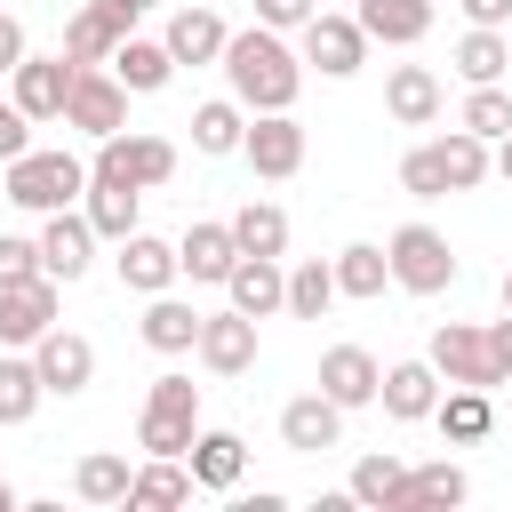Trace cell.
I'll use <instances>...</instances> for the list:
<instances>
[{
  "instance_id": "3",
  "label": "cell",
  "mask_w": 512,
  "mask_h": 512,
  "mask_svg": "<svg viewBox=\"0 0 512 512\" xmlns=\"http://www.w3.org/2000/svg\"><path fill=\"white\" fill-rule=\"evenodd\" d=\"M96 184H128V192H152L176 176V144L168 136H144V128H112L96 136V160H88Z\"/></svg>"
},
{
  "instance_id": "2",
  "label": "cell",
  "mask_w": 512,
  "mask_h": 512,
  "mask_svg": "<svg viewBox=\"0 0 512 512\" xmlns=\"http://www.w3.org/2000/svg\"><path fill=\"white\" fill-rule=\"evenodd\" d=\"M192 432H200V384L192 376H152V392H144V416H136V448L144 456H184L192 448Z\"/></svg>"
},
{
  "instance_id": "40",
  "label": "cell",
  "mask_w": 512,
  "mask_h": 512,
  "mask_svg": "<svg viewBox=\"0 0 512 512\" xmlns=\"http://www.w3.org/2000/svg\"><path fill=\"white\" fill-rule=\"evenodd\" d=\"M456 128H472L480 144H496V136H512V88H496V80H480V88L464 96V112H456Z\"/></svg>"
},
{
  "instance_id": "42",
  "label": "cell",
  "mask_w": 512,
  "mask_h": 512,
  "mask_svg": "<svg viewBox=\"0 0 512 512\" xmlns=\"http://www.w3.org/2000/svg\"><path fill=\"white\" fill-rule=\"evenodd\" d=\"M400 192H408V200H448V176H440L432 144H416V152L400 160Z\"/></svg>"
},
{
  "instance_id": "16",
  "label": "cell",
  "mask_w": 512,
  "mask_h": 512,
  "mask_svg": "<svg viewBox=\"0 0 512 512\" xmlns=\"http://www.w3.org/2000/svg\"><path fill=\"white\" fill-rule=\"evenodd\" d=\"M376 400H384L392 424H424L432 400H440V368H432V360H392V368L376 376Z\"/></svg>"
},
{
  "instance_id": "35",
  "label": "cell",
  "mask_w": 512,
  "mask_h": 512,
  "mask_svg": "<svg viewBox=\"0 0 512 512\" xmlns=\"http://www.w3.org/2000/svg\"><path fill=\"white\" fill-rule=\"evenodd\" d=\"M344 488H352V504H376V512H400V488H408V464H400L392 448H384V456H360Z\"/></svg>"
},
{
  "instance_id": "41",
  "label": "cell",
  "mask_w": 512,
  "mask_h": 512,
  "mask_svg": "<svg viewBox=\"0 0 512 512\" xmlns=\"http://www.w3.org/2000/svg\"><path fill=\"white\" fill-rule=\"evenodd\" d=\"M328 304H336V272H328L320 256L288 264V312H296V320H320Z\"/></svg>"
},
{
  "instance_id": "15",
  "label": "cell",
  "mask_w": 512,
  "mask_h": 512,
  "mask_svg": "<svg viewBox=\"0 0 512 512\" xmlns=\"http://www.w3.org/2000/svg\"><path fill=\"white\" fill-rule=\"evenodd\" d=\"M88 256H96L88 216H80V208H48V224H40V272H48V280H80Z\"/></svg>"
},
{
  "instance_id": "30",
  "label": "cell",
  "mask_w": 512,
  "mask_h": 512,
  "mask_svg": "<svg viewBox=\"0 0 512 512\" xmlns=\"http://www.w3.org/2000/svg\"><path fill=\"white\" fill-rule=\"evenodd\" d=\"M128 480H136V464L112 456V448H88V456L72 464V496H80V504H128Z\"/></svg>"
},
{
  "instance_id": "44",
  "label": "cell",
  "mask_w": 512,
  "mask_h": 512,
  "mask_svg": "<svg viewBox=\"0 0 512 512\" xmlns=\"http://www.w3.org/2000/svg\"><path fill=\"white\" fill-rule=\"evenodd\" d=\"M312 8H320V0H256V24H272V32H296Z\"/></svg>"
},
{
  "instance_id": "48",
  "label": "cell",
  "mask_w": 512,
  "mask_h": 512,
  "mask_svg": "<svg viewBox=\"0 0 512 512\" xmlns=\"http://www.w3.org/2000/svg\"><path fill=\"white\" fill-rule=\"evenodd\" d=\"M488 352H496V368H504V384H512V312L488 328Z\"/></svg>"
},
{
  "instance_id": "47",
  "label": "cell",
  "mask_w": 512,
  "mask_h": 512,
  "mask_svg": "<svg viewBox=\"0 0 512 512\" xmlns=\"http://www.w3.org/2000/svg\"><path fill=\"white\" fill-rule=\"evenodd\" d=\"M16 64H24V24L0 16V72H16Z\"/></svg>"
},
{
  "instance_id": "24",
  "label": "cell",
  "mask_w": 512,
  "mask_h": 512,
  "mask_svg": "<svg viewBox=\"0 0 512 512\" xmlns=\"http://www.w3.org/2000/svg\"><path fill=\"white\" fill-rule=\"evenodd\" d=\"M224 40H232V32H224V16H216V8H176V16H168V32H160V48H168L176 64H216V56H224Z\"/></svg>"
},
{
  "instance_id": "9",
  "label": "cell",
  "mask_w": 512,
  "mask_h": 512,
  "mask_svg": "<svg viewBox=\"0 0 512 512\" xmlns=\"http://www.w3.org/2000/svg\"><path fill=\"white\" fill-rule=\"evenodd\" d=\"M72 56H32L24 48V64L8 72V104L24 112V120H64V96H72Z\"/></svg>"
},
{
  "instance_id": "51",
  "label": "cell",
  "mask_w": 512,
  "mask_h": 512,
  "mask_svg": "<svg viewBox=\"0 0 512 512\" xmlns=\"http://www.w3.org/2000/svg\"><path fill=\"white\" fill-rule=\"evenodd\" d=\"M0 512H16V488H8V480H0Z\"/></svg>"
},
{
  "instance_id": "28",
  "label": "cell",
  "mask_w": 512,
  "mask_h": 512,
  "mask_svg": "<svg viewBox=\"0 0 512 512\" xmlns=\"http://www.w3.org/2000/svg\"><path fill=\"white\" fill-rule=\"evenodd\" d=\"M136 200H144V192H128V184H96V176H88L80 216H88V232H96V240H112V248H120V240L136 232Z\"/></svg>"
},
{
  "instance_id": "25",
  "label": "cell",
  "mask_w": 512,
  "mask_h": 512,
  "mask_svg": "<svg viewBox=\"0 0 512 512\" xmlns=\"http://www.w3.org/2000/svg\"><path fill=\"white\" fill-rule=\"evenodd\" d=\"M104 64H112V80H120L128 96H160V88L176 80V56H168L160 40H136V32H128V40H120Z\"/></svg>"
},
{
  "instance_id": "22",
  "label": "cell",
  "mask_w": 512,
  "mask_h": 512,
  "mask_svg": "<svg viewBox=\"0 0 512 512\" xmlns=\"http://www.w3.org/2000/svg\"><path fill=\"white\" fill-rule=\"evenodd\" d=\"M184 472H192V488H240V472H248V440L240 432H192V448H184Z\"/></svg>"
},
{
  "instance_id": "34",
  "label": "cell",
  "mask_w": 512,
  "mask_h": 512,
  "mask_svg": "<svg viewBox=\"0 0 512 512\" xmlns=\"http://www.w3.org/2000/svg\"><path fill=\"white\" fill-rule=\"evenodd\" d=\"M240 136H248V112H240L232 96H208V104L192 112V152L224 160V152H240Z\"/></svg>"
},
{
  "instance_id": "36",
  "label": "cell",
  "mask_w": 512,
  "mask_h": 512,
  "mask_svg": "<svg viewBox=\"0 0 512 512\" xmlns=\"http://www.w3.org/2000/svg\"><path fill=\"white\" fill-rule=\"evenodd\" d=\"M128 504H192V472H184V456H144L136 464V480H128Z\"/></svg>"
},
{
  "instance_id": "43",
  "label": "cell",
  "mask_w": 512,
  "mask_h": 512,
  "mask_svg": "<svg viewBox=\"0 0 512 512\" xmlns=\"http://www.w3.org/2000/svg\"><path fill=\"white\" fill-rule=\"evenodd\" d=\"M32 272H40V240L0 232V288H16V280H32Z\"/></svg>"
},
{
  "instance_id": "26",
  "label": "cell",
  "mask_w": 512,
  "mask_h": 512,
  "mask_svg": "<svg viewBox=\"0 0 512 512\" xmlns=\"http://www.w3.org/2000/svg\"><path fill=\"white\" fill-rule=\"evenodd\" d=\"M120 40H128V16H120L112 0H88V8L64 24V56H72V64H104Z\"/></svg>"
},
{
  "instance_id": "1",
  "label": "cell",
  "mask_w": 512,
  "mask_h": 512,
  "mask_svg": "<svg viewBox=\"0 0 512 512\" xmlns=\"http://www.w3.org/2000/svg\"><path fill=\"white\" fill-rule=\"evenodd\" d=\"M216 64H224V80H232V104H240V112H288V104H296V88H304V56H296L272 24L232 32Z\"/></svg>"
},
{
  "instance_id": "4",
  "label": "cell",
  "mask_w": 512,
  "mask_h": 512,
  "mask_svg": "<svg viewBox=\"0 0 512 512\" xmlns=\"http://www.w3.org/2000/svg\"><path fill=\"white\" fill-rule=\"evenodd\" d=\"M80 192H88V168H80L72 152H32V144H24V152L8 160V200H16V208H32V216L72 208Z\"/></svg>"
},
{
  "instance_id": "11",
  "label": "cell",
  "mask_w": 512,
  "mask_h": 512,
  "mask_svg": "<svg viewBox=\"0 0 512 512\" xmlns=\"http://www.w3.org/2000/svg\"><path fill=\"white\" fill-rule=\"evenodd\" d=\"M32 368H40V392H48V400H72V392L96 384V344H88L80 328H48V336L32 344Z\"/></svg>"
},
{
  "instance_id": "21",
  "label": "cell",
  "mask_w": 512,
  "mask_h": 512,
  "mask_svg": "<svg viewBox=\"0 0 512 512\" xmlns=\"http://www.w3.org/2000/svg\"><path fill=\"white\" fill-rule=\"evenodd\" d=\"M184 272H176V240H152L144 224L120 240V288H136V296H160V288H176Z\"/></svg>"
},
{
  "instance_id": "5",
  "label": "cell",
  "mask_w": 512,
  "mask_h": 512,
  "mask_svg": "<svg viewBox=\"0 0 512 512\" xmlns=\"http://www.w3.org/2000/svg\"><path fill=\"white\" fill-rule=\"evenodd\" d=\"M384 256H392V288H408V296L456 288V248H448L432 224H400V232L384 240Z\"/></svg>"
},
{
  "instance_id": "18",
  "label": "cell",
  "mask_w": 512,
  "mask_h": 512,
  "mask_svg": "<svg viewBox=\"0 0 512 512\" xmlns=\"http://www.w3.org/2000/svg\"><path fill=\"white\" fill-rule=\"evenodd\" d=\"M376 376H384V368H376L368 344H328V352H320V392H328L336 408H368V400H376Z\"/></svg>"
},
{
  "instance_id": "39",
  "label": "cell",
  "mask_w": 512,
  "mask_h": 512,
  "mask_svg": "<svg viewBox=\"0 0 512 512\" xmlns=\"http://www.w3.org/2000/svg\"><path fill=\"white\" fill-rule=\"evenodd\" d=\"M232 240H240V256H288V216L272 200H248L232 216Z\"/></svg>"
},
{
  "instance_id": "27",
  "label": "cell",
  "mask_w": 512,
  "mask_h": 512,
  "mask_svg": "<svg viewBox=\"0 0 512 512\" xmlns=\"http://www.w3.org/2000/svg\"><path fill=\"white\" fill-rule=\"evenodd\" d=\"M432 424H440L456 448H472V440H488V432H496V400H488L480 384H456V392H440V400H432Z\"/></svg>"
},
{
  "instance_id": "12",
  "label": "cell",
  "mask_w": 512,
  "mask_h": 512,
  "mask_svg": "<svg viewBox=\"0 0 512 512\" xmlns=\"http://www.w3.org/2000/svg\"><path fill=\"white\" fill-rule=\"evenodd\" d=\"M48 328H56V280L48 272L0 288V352H32Z\"/></svg>"
},
{
  "instance_id": "14",
  "label": "cell",
  "mask_w": 512,
  "mask_h": 512,
  "mask_svg": "<svg viewBox=\"0 0 512 512\" xmlns=\"http://www.w3.org/2000/svg\"><path fill=\"white\" fill-rule=\"evenodd\" d=\"M224 296H232V312L272 320V312H288V264H280V256H240V264L224 272Z\"/></svg>"
},
{
  "instance_id": "10",
  "label": "cell",
  "mask_w": 512,
  "mask_h": 512,
  "mask_svg": "<svg viewBox=\"0 0 512 512\" xmlns=\"http://www.w3.org/2000/svg\"><path fill=\"white\" fill-rule=\"evenodd\" d=\"M64 128H80V136L128 128V88H120L104 64H80V72H72V96H64Z\"/></svg>"
},
{
  "instance_id": "37",
  "label": "cell",
  "mask_w": 512,
  "mask_h": 512,
  "mask_svg": "<svg viewBox=\"0 0 512 512\" xmlns=\"http://www.w3.org/2000/svg\"><path fill=\"white\" fill-rule=\"evenodd\" d=\"M432 160H440L448 192H472V184L488 176V144H480L472 128H448V136H432Z\"/></svg>"
},
{
  "instance_id": "50",
  "label": "cell",
  "mask_w": 512,
  "mask_h": 512,
  "mask_svg": "<svg viewBox=\"0 0 512 512\" xmlns=\"http://www.w3.org/2000/svg\"><path fill=\"white\" fill-rule=\"evenodd\" d=\"M112 8H120V16H128V24H136V16H144V8H152V0H112Z\"/></svg>"
},
{
  "instance_id": "19",
  "label": "cell",
  "mask_w": 512,
  "mask_h": 512,
  "mask_svg": "<svg viewBox=\"0 0 512 512\" xmlns=\"http://www.w3.org/2000/svg\"><path fill=\"white\" fill-rule=\"evenodd\" d=\"M280 440H288L296 456H320V448L344 440V408H336L328 392H296V400L280 408Z\"/></svg>"
},
{
  "instance_id": "7",
  "label": "cell",
  "mask_w": 512,
  "mask_h": 512,
  "mask_svg": "<svg viewBox=\"0 0 512 512\" xmlns=\"http://www.w3.org/2000/svg\"><path fill=\"white\" fill-rule=\"evenodd\" d=\"M304 64H320L328 80H352L360 64H368V32H360V16H336V8H312L304 24Z\"/></svg>"
},
{
  "instance_id": "20",
  "label": "cell",
  "mask_w": 512,
  "mask_h": 512,
  "mask_svg": "<svg viewBox=\"0 0 512 512\" xmlns=\"http://www.w3.org/2000/svg\"><path fill=\"white\" fill-rule=\"evenodd\" d=\"M384 112L400 128H432L440 120V72L432 64H392L384 72Z\"/></svg>"
},
{
  "instance_id": "23",
  "label": "cell",
  "mask_w": 512,
  "mask_h": 512,
  "mask_svg": "<svg viewBox=\"0 0 512 512\" xmlns=\"http://www.w3.org/2000/svg\"><path fill=\"white\" fill-rule=\"evenodd\" d=\"M352 16H360V32L384 40V48H416V40L432 32V0H352Z\"/></svg>"
},
{
  "instance_id": "17",
  "label": "cell",
  "mask_w": 512,
  "mask_h": 512,
  "mask_svg": "<svg viewBox=\"0 0 512 512\" xmlns=\"http://www.w3.org/2000/svg\"><path fill=\"white\" fill-rule=\"evenodd\" d=\"M240 264V240H232V224H184V240H176V272L184 280H200V288H224V272Z\"/></svg>"
},
{
  "instance_id": "29",
  "label": "cell",
  "mask_w": 512,
  "mask_h": 512,
  "mask_svg": "<svg viewBox=\"0 0 512 512\" xmlns=\"http://www.w3.org/2000/svg\"><path fill=\"white\" fill-rule=\"evenodd\" d=\"M192 336H200V312H192L184 296H168V288L144 296V344H152V352L176 360V352H192Z\"/></svg>"
},
{
  "instance_id": "8",
  "label": "cell",
  "mask_w": 512,
  "mask_h": 512,
  "mask_svg": "<svg viewBox=\"0 0 512 512\" xmlns=\"http://www.w3.org/2000/svg\"><path fill=\"white\" fill-rule=\"evenodd\" d=\"M240 160L264 176V184H280V176H296L304 168V120L296 112H248V136H240Z\"/></svg>"
},
{
  "instance_id": "49",
  "label": "cell",
  "mask_w": 512,
  "mask_h": 512,
  "mask_svg": "<svg viewBox=\"0 0 512 512\" xmlns=\"http://www.w3.org/2000/svg\"><path fill=\"white\" fill-rule=\"evenodd\" d=\"M488 168H496V176L512 184V136H496V152H488Z\"/></svg>"
},
{
  "instance_id": "33",
  "label": "cell",
  "mask_w": 512,
  "mask_h": 512,
  "mask_svg": "<svg viewBox=\"0 0 512 512\" xmlns=\"http://www.w3.org/2000/svg\"><path fill=\"white\" fill-rule=\"evenodd\" d=\"M448 64H456L472 88H480V80H504V72H512V40H504L496 24H472V32L456 40V56H448Z\"/></svg>"
},
{
  "instance_id": "46",
  "label": "cell",
  "mask_w": 512,
  "mask_h": 512,
  "mask_svg": "<svg viewBox=\"0 0 512 512\" xmlns=\"http://www.w3.org/2000/svg\"><path fill=\"white\" fill-rule=\"evenodd\" d=\"M456 8H464V16H472V24H496V32H504V24H512V0H456Z\"/></svg>"
},
{
  "instance_id": "6",
  "label": "cell",
  "mask_w": 512,
  "mask_h": 512,
  "mask_svg": "<svg viewBox=\"0 0 512 512\" xmlns=\"http://www.w3.org/2000/svg\"><path fill=\"white\" fill-rule=\"evenodd\" d=\"M424 360L440 368V384H480V392L504 384V368H496V352H488V328H472V320H440Z\"/></svg>"
},
{
  "instance_id": "31",
  "label": "cell",
  "mask_w": 512,
  "mask_h": 512,
  "mask_svg": "<svg viewBox=\"0 0 512 512\" xmlns=\"http://www.w3.org/2000/svg\"><path fill=\"white\" fill-rule=\"evenodd\" d=\"M328 272H336V296H360V304H368V296H384L392 256H384L376 240H352V248H336V264H328Z\"/></svg>"
},
{
  "instance_id": "38",
  "label": "cell",
  "mask_w": 512,
  "mask_h": 512,
  "mask_svg": "<svg viewBox=\"0 0 512 512\" xmlns=\"http://www.w3.org/2000/svg\"><path fill=\"white\" fill-rule=\"evenodd\" d=\"M40 400H48V392H40L32 352H0V424H32Z\"/></svg>"
},
{
  "instance_id": "45",
  "label": "cell",
  "mask_w": 512,
  "mask_h": 512,
  "mask_svg": "<svg viewBox=\"0 0 512 512\" xmlns=\"http://www.w3.org/2000/svg\"><path fill=\"white\" fill-rule=\"evenodd\" d=\"M24 144H32V120H24L16 104H0V168H8V160H16Z\"/></svg>"
},
{
  "instance_id": "13",
  "label": "cell",
  "mask_w": 512,
  "mask_h": 512,
  "mask_svg": "<svg viewBox=\"0 0 512 512\" xmlns=\"http://www.w3.org/2000/svg\"><path fill=\"white\" fill-rule=\"evenodd\" d=\"M192 352H200L208 376H248V368H256V320H248V312H200Z\"/></svg>"
},
{
  "instance_id": "52",
  "label": "cell",
  "mask_w": 512,
  "mask_h": 512,
  "mask_svg": "<svg viewBox=\"0 0 512 512\" xmlns=\"http://www.w3.org/2000/svg\"><path fill=\"white\" fill-rule=\"evenodd\" d=\"M504 312H512V272H504Z\"/></svg>"
},
{
  "instance_id": "32",
  "label": "cell",
  "mask_w": 512,
  "mask_h": 512,
  "mask_svg": "<svg viewBox=\"0 0 512 512\" xmlns=\"http://www.w3.org/2000/svg\"><path fill=\"white\" fill-rule=\"evenodd\" d=\"M472 480L440 456V464H408V488H400V512H440V504H464Z\"/></svg>"
}]
</instances>
